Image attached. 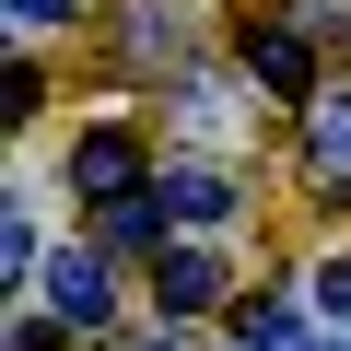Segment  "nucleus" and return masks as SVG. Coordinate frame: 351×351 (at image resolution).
Masks as SVG:
<instances>
[{"mask_svg":"<svg viewBox=\"0 0 351 351\" xmlns=\"http://www.w3.org/2000/svg\"><path fill=\"white\" fill-rule=\"evenodd\" d=\"M316 293H328V304L351 316V258H328V269H316Z\"/></svg>","mask_w":351,"mask_h":351,"instance_id":"obj_9","label":"nucleus"},{"mask_svg":"<svg viewBox=\"0 0 351 351\" xmlns=\"http://www.w3.org/2000/svg\"><path fill=\"white\" fill-rule=\"evenodd\" d=\"M246 71H258L269 94H304V36H293V24H258V36H246Z\"/></svg>","mask_w":351,"mask_h":351,"instance_id":"obj_6","label":"nucleus"},{"mask_svg":"<svg viewBox=\"0 0 351 351\" xmlns=\"http://www.w3.org/2000/svg\"><path fill=\"white\" fill-rule=\"evenodd\" d=\"M129 176H141V141H129V129H82V141H71V188H82V199L117 211V199H129Z\"/></svg>","mask_w":351,"mask_h":351,"instance_id":"obj_1","label":"nucleus"},{"mask_svg":"<svg viewBox=\"0 0 351 351\" xmlns=\"http://www.w3.org/2000/svg\"><path fill=\"white\" fill-rule=\"evenodd\" d=\"M71 12V0H12V24H59Z\"/></svg>","mask_w":351,"mask_h":351,"instance_id":"obj_10","label":"nucleus"},{"mask_svg":"<svg viewBox=\"0 0 351 351\" xmlns=\"http://www.w3.org/2000/svg\"><path fill=\"white\" fill-rule=\"evenodd\" d=\"M129 351H176V339H164V328H152V339H129Z\"/></svg>","mask_w":351,"mask_h":351,"instance_id":"obj_11","label":"nucleus"},{"mask_svg":"<svg viewBox=\"0 0 351 351\" xmlns=\"http://www.w3.org/2000/svg\"><path fill=\"white\" fill-rule=\"evenodd\" d=\"M164 211H176V223H234V176H223V164H176V176H164Z\"/></svg>","mask_w":351,"mask_h":351,"instance_id":"obj_4","label":"nucleus"},{"mask_svg":"<svg viewBox=\"0 0 351 351\" xmlns=\"http://www.w3.org/2000/svg\"><path fill=\"white\" fill-rule=\"evenodd\" d=\"M47 316L59 328H106V258H59L47 269Z\"/></svg>","mask_w":351,"mask_h":351,"instance_id":"obj_3","label":"nucleus"},{"mask_svg":"<svg viewBox=\"0 0 351 351\" xmlns=\"http://www.w3.org/2000/svg\"><path fill=\"white\" fill-rule=\"evenodd\" d=\"M152 234H164L152 199H117V211H106V246H152Z\"/></svg>","mask_w":351,"mask_h":351,"instance_id":"obj_7","label":"nucleus"},{"mask_svg":"<svg viewBox=\"0 0 351 351\" xmlns=\"http://www.w3.org/2000/svg\"><path fill=\"white\" fill-rule=\"evenodd\" d=\"M223 281H234V269H223L211 246H176V258H164V316H199V304H223Z\"/></svg>","mask_w":351,"mask_h":351,"instance_id":"obj_5","label":"nucleus"},{"mask_svg":"<svg viewBox=\"0 0 351 351\" xmlns=\"http://www.w3.org/2000/svg\"><path fill=\"white\" fill-rule=\"evenodd\" d=\"M59 339H71L59 316H24V328H12V351H59Z\"/></svg>","mask_w":351,"mask_h":351,"instance_id":"obj_8","label":"nucleus"},{"mask_svg":"<svg viewBox=\"0 0 351 351\" xmlns=\"http://www.w3.org/2000/svg\"><path fill=\"white\" fill-rule=\"evenodd\" d=\"M304 152H316V188H351V94L304 106Z\"/></svg>","mask_w":351,"mask_h":351,"instance_id":"obj_2","label":"nucleus"},{"mask_svg":"<svg viewBox=\"0 0 351 351\" xmlns=\"http://www.w3.org/2000/svg\"><path fill=\"white\" fill-rule=\"evenodd\" d=\"M328 351H351V339H328Z\"/></svg>","mask_w":351,"mask_h":351,"instance_id":"obj_12","label":"nucleus"}]
</instances>
